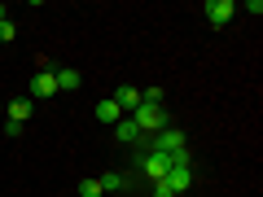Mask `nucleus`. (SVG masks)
<instances>
[{
  "instance_id": "3",
  "label": "nucleus",
  "mask_w": 263,
  "mask_h": 197,
  "mask_svg": "<svg viewBox=\"0 0 263 197\" xmlns=\"http://www.w3.org/2000/svg\"><path fill=\"white\" fill-rule=\"evenodd\" d=\"M237 18V0H206V22L211 27H228Z\"/></svg>"
},
{
  "instance_id": "16",
  "label": "nucleus",
  "mask_w": 263,
  "mask_h": 197,
  "mask_svg": "<svg viewBox=\"0 0 263 197\" xmlns=\"http://www.w3.org/2000/svg\"><path fill=\"white\" fill-rule=\"evenodd\" d=\"M0 22H5V5H0Z\"/></svg>"
},
{
  "instance_id": "2",
  "label": "nucleus",
  "mask_w": 263,
  "mask_h": 197,
  "mask_svg": "<svg viewBox=\"0 0 263 197\" xmlns=\"http://www.w3.org/2000/svg\"><path fill=\"white\" fill-rule=\"evenodd\" d=\"M180 149H184V131H180V127H162V131L149 136V149H145V153H167V158H171V153H180Z\"/></svg>"
},
{
  "instance_id": "7",
  "label": "nucleus",
  "mask_w": 263,
  "mask_h": 197,
  "mask_svg": "<svg viewBox=\"0 0 263 197\" xmlns=\"http://www.w3.org/2000/svg\"><path fill=\"white\" fill-rule=\"evenodd\" d=\"M57 79V92H75V88H84V79H79V70H70V66H62V70H53Z\"/></svg>"
},
{
  "instance_id": "8",
  "label": "nucleus",
  "mask_w": 263,
  "mask_h": 197,
  "mask_svg": "<svg viewBox=\"0 0 263 197\" xmlns=\"http://www.w3.org/2000/svg\"><path fill=\"white\" fill-rule=\"evenodd\" d=\"M114 105H119V110L123 114H136V110H141V88H119V92H114Z\"/></svg>"
},
{
  "instance_id": "6",
  "label": "nucleus",
  "mask_w": 263,
  "mask_h": 197,
  "mask_svg": "<svg viewBox=\"0 0 263 197\" xmlns=\"http://www.w3.org/2000/svg\"><path fill=\"white\" fill-rule=\"evenodd\" d=\"M162 184H167L171 193H184V188H193V171L189 167H171L167 175H162Z\"/></svg>"
},
{
  "instance_id": "4",
  "label": "nucleus",
  "mask_w": 263,
  "mask_h": 197,
  "mask_svg": "<svg viewBox=\"0 0 263 197\" xmlns=\"http://www.w3.org/2000/svg\"><path fill=\"white\" fill-rule=\"evenodd\" d=\"M48 96H57L53 70H35V79H31V101H48Z\"/></svg>"
},
{
  "instance_id": "13",
  "label": "nucleus",
  "mask_w": 263,
  "mask_h": 197,
  "mask_svg": "<svg viewBox=\"0 0 263 197\" xmlns=\"http://www.w3.org/2000/svg\"><path fill=\"white\" fill-rule=\"evenodd\" d=\"M79 197H101V180H79Z\"/></svg>"
},
{
  "instance_id": "5",
  "label": "nucleus",
  "mask_w": 263,
  "mask_h": 197,
  "mask_svg": "<svg viewBox=\"0 0 263 197\" xmlns=\"http://www.w3.org/2000/svg\"><path fill=\"white\" fill-rule=\"evenodd\" d=\"M141 171L154 180V184H158V180L171 171V158H167V153H149V158H141Z\"/></svg>"
},
{
  "instance_id": "9",
  "label": "nucleus",
  "mask_w": 263,
  "mask_h": 197,
  "mask_svg": "<svg viewBox=\"0 0 263 197\" xmlns=\"http://www.w3.org/2000/svg\"><path fill=\"white\" fill-rule=\"evenodd\" d=\"M114 136H119L123 145H141V141H145V136H141V127H136L132 119H119V123H114Z\"/></svg>"
},
{
  "instance_id": "1",
  "label": "nucleus",
  "mask_w": 263,
  "mask_h": 197,
  "mask_svg": "<svg viewBox=\"0 0 263 197\" xmlns=\"http://www.w3.org/2000/svg\"><path fill=\"white\" fill-rule=\"evenodd\" d=\"M132 123L141 127V136H154V131L171 127V119H167V110H162V105H141V110L132 114Z\"/></svg>"
},
{
  "instance_id": "14",
  "label": "nucleus",
  "mask_w": 263,
  "mask_h": 197,
  "mask_svg": "<svg viewBox=\"0 0 263 197\" xmlns=\"http://www.w3.org/2000/svg\"><path fill=\"white\" fill-rule=\"evenodd\" d=\"M13 35H18V27H13V22H9V18H5V22H0V40H5V44H9V40H13Z\"/></svg>"
},
{
  "instance_id": "15",
  "label": "nucleus",
  "mask_w": 263,
  "mask_h": 197,
  "mask_svg": "<svg viewBox=\"0 0 263 197\" xmlns=\"http://www.w3.org/2000/svg\"><path fill=\"white\" fill-rule=\"evenodd\" d=\"M154 197H176V193H171V188H167V184L158 180V184H154Z\"/></svg>"
},
{
  "instance_id": "10",
  "label": "nucleus",
  "mask_w": 263,
  "mask_h": 197,
  "mask_svg": "<svg viewBox=\"0 0 263 197\" xmlns=\"http://www.w3.org/2000/svg\"><path fill=\"white\" fill-rule=\"evenodd\" d=\"M97 119H101V123H110V127H114V123L123 119V110L114 105V96H105V101H97Z\"/></svg>"
},
{
  "instance_id": "17",
  "label": "nucleus",
  "mask_w": 263,
  "mask_h": 197,
  "mask_svg": "<svg viewBox=\"0 0 263 197\" xmlns=\"http://www.w3.org/2000/svg\"><path fill=\"white\" fill-rule=\"evenodd\" d=\"M0 114H5V105H0Z\"/></svg>"
},
{
  "instance_id": "12",
  "label": "nucleus",
  "mask_w": 263,
  "mask_h": 197,
  "mask_svg": "<svg viewBox=\"0 0 263 197\" xmlns=\"http://www.w3.org/2000/svg\"><path fill=\"white\" fill-rule=\"evenodd\" d=\"M119 188H127V180H123L119 171H105L101 175V193H119Z\"/></svg>"
},
{
  "instance_id": "11",
  "label": "nucleus",
  "mask_w": 263,
  "mask_h": 197,
  "mask_svg": "<svg viewBox=\"0 0 263 197\" xmlns=\"http://www.w3.org/2000/svg\"><path fill=\"white\" fill-rule=\"evenodd\" d=\"M31 119V96L27 101H9V127H22Z\"/></svg>"
}]
</instances>
